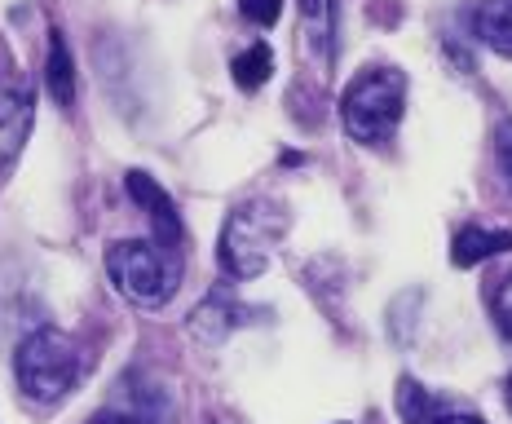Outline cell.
Returning a JSON list of instances; mask_svg holds the SVG:
<instances>
[{"label":"cell","mask_w":512,"mask_h":424,"mask_svg":"<svg viewBox=\"0 0 512 424\" xmlns=\"http://www.w3.org/2000/svg\"><path fill=\"white\" fill-rule=\"evenodd\" d=\"M287 235V212L274 199L256 195L248 204H239L221 226V243H217V261L226 279H261L270 270L274 243Z\"/></svg>","instance_id":"cell-1"},{"label":"cell","mask_w":512,"mask_h":424,"mask_svg":"<svg viewBox=\"0 0 512 424\" xmlns=\"http://www.w3.org/2000/svg\"><path fill=\"white\" fill-rule=\"evenodd\" d=\"M407 111V76L398 67H371L354 76L340 98V124L358 146H384Z\"/></svg>","instance_id":"cell-2"},{"label":"cell","mask_w":512,"mask_h":424,"mask_svg":"<svg viewBox=\"0 0 512 424\" xmlns=\"http://www.w3.org/2000/svg\"><path fill=\"white\" fill-rule=\"evenodd\" d=\"M106 274H111L124 301L142 305V310H159L164 301H173L181 283V261L159 239H120L106 248Z\"/></svg>","instance_id":"cell-3"},{"label":"cell","mask_w":512,"mask_h":424,"mask_svg":"<svg viewBox=\"0 0 512 424\" xmlns=\"http://www.w3.org/2000/svg\"><path fill=\"white\" fill-rule=\"evenodd\" d=\"M14 376H18V389H23L31 402L53 407V402L67 398L80 380V345L71 341L67 332H58V327H36L31 336L18 341Z\"/></svg>","instance_id":"cell-4"},{"label":"cell","mask_w":512,"mask_h":424,"mask_svg":"<svg viewBox=\"0 0 512 424\" xmlns=\"http://www.w3.org/2000/svg\"><path fill=\"white\" fill-rule=\"evenodd\" d=\"M31 120H36V93L23 76H0V173L14 168V159L23 155Z\"/></svg>","instance_id":"cell-5"},{"label":"cell","mask_w":512,"mask_h":424,"mask_svg":"<svg viewBox=\"0 0 512 424\" xmlns=\"http://www.w3.org/2000/svg\"><path fill=\"white\" fill-rule=\"evenodd\" d=\"M124 190H128V199H133V204L155 221V235H159V243L177 248V243H181V217H177V204L168 199V190L159 186L151 173H142V168L124 177Z\"/></svg>","instance_id":"cell-6"},{"label":"cell","mask_w":512,"mask_h":424,"mask_svg":"<svg viewBox=\"0 0 512 424\" xmlns=\"http://www.w3.org/2000/svg\"><path fill=\"white\" fill-rule=\"evenodd\" d=\"M512 248V230H486V226H464L451 243V261L460 270H473V265L490 261L495 252H508Z\"/></svg>","instance_id":"cell-7"},{"label":"cell","mask_w":512,"mask_h":424,"mask_svg":"<svg viewBox=\"0 0 512 424\" xmlns=\"http://www.w3.org/2000/svg\"><path fill=\"white\" fill-rule=\"evenodd\" d=\"M473 36L499 58H512V0H482L473 9Z\"/></svg>","instance_id":"cell-8"},{"label":"cell","mask_w":512,"mask_h":424,"mask_svg":"<svg viewBox=\"0 0 512 424\" xmlns=\"http://www.w3.org/2000/svg\"><path fill=\"white\" fill-rule=\"evenodd\" d=\"M234 327H239V310L226 301V292H212L208 301L190 314V336H195V341H204V345L226 341Z\"/></svg>","instance_id":"cell-9"},{"label":"cell","mask_w":512,"mask_h":424,"mask_svg":"<svg viewBox=\"0 0 512 424\" xmlns=\"http://www.w3.org/2000/svg\"><path fill=\"white\" fill-rule=\"evenodd\" d=\"M45 84H49V98L58 106L76 102V62H71V49H67V40H62V31H53V36H49Z\"/></svg>","instance_id":"cell-10"},{"label":"cell","mask_w":512,"mask_h":424,"mask_svg":"<svg viewBox=\"0 0 512 424\" xmlns=\"http://www.w3.org/2000/svg\"><path fill=\"white\" fill-rule=\"evenodd\" d=\"M230 76H234V84L239 89H261L265 80L274 76V53H270V45H252V49H243L239 58L230 62Z\"/></svg>","instance_id":"cell-11"},{"label":"cell","mask_w":512,"mask_h":424,"mask_svg":"<svg viewBox=\"0 0 512 424\" xmlns=\"http://www.w3.org/2000/svg\"><path fill=\"white\" fill-rule=\"evenodd\" d=\"M398 411H402V420L407 424H437L442 420L437 416V407H433V398L424 394V385H415L411 376L398 380Z\"/></svg>","instance_id":"cell-12"},{"label":"cell","mask_w":512,"mask_h":424,"mask_svg":"<svg viewBox=\"0 0 512 424\" xmlns=\"http://www.w3.org/2000/svg\"><path fill=\"white\" fill-rule=\"evenodd\" d=\"M490 314H495L499 336H504L508 349H512V274L495 288V296H490Z\"/></svg>","instance_id":"cell-13"},{"label":"cell","mask_w":512,"mask_h":424,"mask_svg":"<svg viewBox=\"0 0 512 424\" xmlns=\"http://www.w3.org/2000/svg\"><path fill=\"white\" fill-rule=\"evenodd\" d=\"M239 14L256 27H274L283 14V0H239Z\"/></svg>","instance_id":"cell-14"},{"label":"cell","mask_w":512,"mask_h":424,"mask_svg":"<svg viewBox=\"0 0 512 424\" xmlns=\"http://www.w3.org/2000/svg\"><path fill=\"white\" fill-rule=\"evenodd\" d=\"M495 159H499V173H504V182L512 190V120H499V129H495Z\"/></svg>","instance_id":"cell-15"},{"label":"cell","mask_w":512,"mask_h":424,"mask_svg":"<svg viewBox=\"0 0 512 424\" xmlns=\"http://www.w3.org/2000/svg\"><path fill=\"white\" fill-rule=\"evenodd\" d=\"M437 424H482V420H477V416H464V411H446V416L437 420Z\"/></svg>","instance_id":"cell-16"},{"label":"cell","mask_w":512,"mask_h":424,"mask_svg":"<svg viewBox=\"0 0 512 424\" xmlns=\"http://www.w3.org/2000/svg\"><path fill=\"white\" fill-rule=\"evenodd\" d=\"M89 424H133V420H124V416H115V411H106V416H93Z\"/></svg>","instance_id":"cell-17"},{"label":"cell","mask_w":512,"mask_h":424,"mask_svg":"<svg viewBox=\"0 0 512 424\" xmlns=\"http://www.w3.org/2000/svg\"><path fill=\"white\" fill-rule=\"evenodd\" d=\"M504 402H508V411H512V376H508V385H504Z\"/></svg>","instance_id":"cell-18"}]
</instances>
